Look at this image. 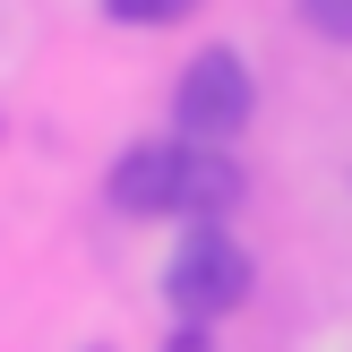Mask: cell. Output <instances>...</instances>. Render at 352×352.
Masks as SVG:
<instances>
[{"label": "cell", "mask_w": 352, "mask_h": 352, "mask_svg": "<svg viewBox=\"0 0 352 352\" xmlns=\"http://www.w3.org/2000/svg\"><path fill=\"white\" fill-rule=\"evenodd\" d=\"M250 284H258V267H250V250H241L223 223H189V241L164 258V301H172L181 327L232 318V309L250 301Z\"/></svg>", "instance_id": "6da1fadb"}, {"label": "cell", "mask_w": 352, "mask_h": 352, "mask_svg": "<svg viewBox=\"0 0 352 352\" xmlns=\"http://www.w3.org/2000/svg\"><path fill=\"white\" fill-rule=\"evenodd\" d=\"M241 206V164L223 146H189V181H181V215L189 223H223Z\"/></svg>", "instance_id": "277c9868"}, {"label": "cell", "mask_w": 352, "mask_h": 352, "mask_svg": "<svg viewBox=\"0 0 352 352\" xmlns=\"http://www.w3.org/2000/svg\"><path fill=\"white\" fill-rule=\"evenodd\" d=\"M103 9H112L120 26H181L198 0H103Z\"/></svg>", "instance_id": "5b68a950"}, {"label": "cell", "mask_w": 352, "mask_h": 352, "mask_svg": "<svg viewBox=\"0 0 352 352\" xmlns=\"http://www.w3.org/2000/svg\"><path fill=\"white\" fill-rule=\"evenodd\" d=\"M301 9L309 34H327V43H352V0H292Z\"/></svg>", "instance_id": "8992f818"}, {"label": "cell", "mask_w": 352, "mask_h": 352, "mask_svg": "<svg viewBox=\"0 0 352 352\" xmlns=\"http://www.w3.org/2000/svg\"><path fill=\"white\" fill-rule=\"evenodd\" d=\"M181 181H189V138H138L112 164V206L120 215H181Z\"/></svg>", "instance_id": "3957f363"}, {"label": "cell", "mask_w": 352, "mask_h": 352, "mask_svg": "<svg viewBox=\"0 0 352 352\" xmlns=\"http://www.w3.org/2000/svg\"><path fill=\"white\" fill-rule=\"evenodd\" d=\"M250 112H258V78L232 43H206L172 86V138H189V146H232Z\"/></svg>", "instance_id": "7a4b0ae2"}]
</instances>
